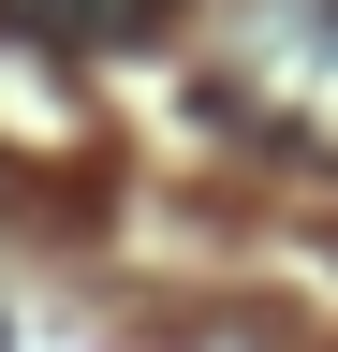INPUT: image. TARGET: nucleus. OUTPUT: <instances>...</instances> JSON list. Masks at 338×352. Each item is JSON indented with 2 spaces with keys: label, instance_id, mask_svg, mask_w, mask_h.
Here are the masks:
<instances>
[{
  "label": "nucleus",
  "instance_id": "1",
  "mask_svg": "<svg viewBox=\"0 0 338 352\" xmlns=\"http://www.w3.org/2000/svg\"><path fill=\"white\" fill-rule=\"evenodd\" d=\"M221 118L338 162V0H250V30L221 44Z\"/></svg>",
  "mask_w": 338,
  "mask_h": 352
},
{
  "label": "nucleus",
  "instance_id": "2",
  "mask_svg": "<svg viewBox=\"0 0 338 352\" xmlns=\"http://www.w3.org/2000/svg\"><path fill=\"white\" fill-rule=\"evenodd\" d=\"M15 44H59V59H118V44L177 30V0H0Z\"/></svg>",
  "mask_w": 338,
  "mask_h": 352
}]
</instances>
